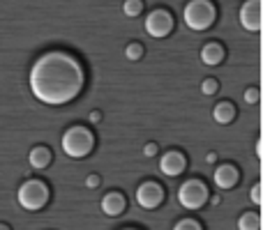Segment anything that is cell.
<instances>
[{
    "instance_id": "obj_6",
    "label": "cell",
    "mask_w": 263,
    "mask_h": 230,
    "mask_svg": "<svg viewBox=\"0 0 263 230\" xmlns=\"http://www.w3.org/2000/svg\"><path fill=\"white\" fill-rule=\"evenodd\" d=\"M173 30V16L166 9H153V12L145 16V32L155 39H162L168 32Z\"/></svg>"
},
{
    "instance_id": "obj_5",
    "label": "cell",
    "mask_w": 263,
    "mask_h": 230,
    "mask_svg": "<svg viewBox=\"0 0 263 230\" xmlns=\"http://www.w3.org/2000/svg\"><path fill=\"white\" fill-rule=\"evenodd\" d=\"M178 200L185 210H199L208 200V189L201 180H187L182 182L180 191H178Z\"/></svg>"
},
{
    "instance_id": "obj_4",
    "label": "cell",
    "mask_w": 263,
    "mask_h": 230,
    "mask_svg": "<svg viewBox=\"0 0 263 230\" xmlns=\"http://www.w3.org/2000/svg\"><path fill=\"white\" fill-rule=\"evenodd\" d=\"M51 198V191L46 186V182L42 180H26L16 191V200L23 210L28 212H40V210L46 207Z\"/></svg>"
},
{
    "instance_id": "obj_12",
    "label": "cell",
    "mask_w": 263,
    "mask_h": 230,
    "mask_svg": "<svg viewBox=\"0 0 263 230\" xmlns=\"http://www.w3.org/2000/svg\"><path fill=\"white\" fill-rule=\"evenodd\" d=\"M51 161H53V154H51V150L46 148V145H35V148L28 152V163H30L35 171H44V168H49Z\"/></svg>"
},
{
    "instance_id": "obj_26",
    "label": "cell",
    "mask_w": 263,
    "mask_h": 230,
    "mask_svg": "<svg viewBox=\"0 0 263 230\" xmlns=\"http://www.w3.org/2000/svg\"><path fill=\"white\" fill-rule=\"evenodd\" d=\"M0 230H12V228H9L7 223H0Z\"/></svg>"
},
{
    "instance_id": "obj_8",
    "label": "cell",
    "mask_w": 263,
    "mask_h": 230,
    "mask_svg": "<svg viewBox=\"0 0 263 230\" xmlns=\"http://www.w3.org/2000/svg\"><path fill=\"white\" fill-rule=\"evenodd\" d=\"M240 26L247 32L261 30V0H245L240 7Z\"/></svg>"
},
{
    "instance_id": "obj_13",
    "label": "cell",
    "mask_w": 263,
    "mask_h": 230,
    "mask_svg": "<svg viewBox=\"0 0 263 230\" xmlns=\"http://www.w3.org/2000/svg\"><path fill=\"white\" fill-rule=\"evenodd\" d=\"M222 60H224V46L219 44V41H208V44L201 49V62L203 65L215 67V65H219Z\"/></svg>"
},
{
    "instance_id": "obj_10",
    "label": "cell",
    "mask_w": 263,
    "mask_h": 230,
    "mask_svg": "<svg viewBox=\"0 0 263 230\" xmlns=\"http://www.w3.org/2000/svg\"><path fill=\"white\" fill-rule=\"evenodd\" d=\"M213 180H215V184H217L219 189H231V186L238 184L240 173H238V168L233 166V163H222V166L215 171Z\"/></svg>"
},
{
    "instance_id": "obj_20",
    "label": "cell",
    "mask_w": 263,
    "mask_h": 230,
    "mask_svg": "<svg viewBox=\"0 0 263 230\" xmlns=\"http://www.w3.org/2000/svg\"><path fill=\"white\" fill-rule=\"evenodd\" d=\"M245 101L247 104H256V101H259V90H256V88H247L245 90Z\"/></svg>"
},
{
    "instance_id": "obj_23",
    "label": "cell",
    "mask_w": 263,
    "mask_h": 230,
    "mask_svg": "<svg viewBox=\"0 0 263 230\" xmlns=\"http://www.w3.org/2000/svg\"><path fill=\"white\" fill-rule=\"evenodd\" d=\"M143 154H145V157H155V154H157V145H155V143H148V145L143 148Z\"/></svg>"
},
{
    "instance_id": "obj_22",
    "label": "cell",
    "mask_w": 263,
    "mask_h": 230,
    "mask_svg": "<svg viewBox=\"0 0 263 230\" xmlns=\"http://www.w3.org/2000/svg\"><path fill=\"white\" fill-rule=\"evenodd\" d=\"M252 203L261 205V184H256L254 189H252Z\"/></svg>"
},
{
    "instance_id": "obj_27",
    "label": "cell",
    "mask_w": 263,
    "mask_h": 230,
    "mask_svg": "<svg viewBox=\"0 0 263 230\" xmlns=\"http://www.w3.org/2000/svg\"><path fill=\"white\" fill-rule=\"evenodd\" d=\"M125 230H134V228H125Z\"/></svg>"
},
{
    "instance_id": "obj_16",
    "label": "cell",
    "mask_w": 263,
    "mask_h": 230,
    "mask_svg": "<svg viewBox=\"0 0 263 230\" xmlns=\"http://www.w3.org/2000/svg\"><path fill=\"white\" fill-rule=\"evenodd\" d=\"M123 12H125V16L136 18L141 12H143V0H125V3H123Z\"/></svg>"
},
{
    "instance_id": "obj_9",
    "label": "cell",
    "mask_w": 263,
    "mask_h": 230,
    "mask_svg": "<svg viewBox=\"0 0 263 230\" xmlns=\"http://www.w3.org/2000/svg\"><path fill=\"white\" fill-rule=\"evenodd\" d=\"M185 166H187V159H185V154L178 152V150H168L162 157V161H159V171L166 177H178L185 171Z\"/></svg>"
},
{
    "instance_id": "obj_11",
    "label": "cell",
    "mask_w": 263,
    "mask_h": 230,
    "mask_svg": "<svg viewBox=\"0 0 263 230\" xmlns=\"http://www.w3.org/2000/svg\"><path fill=\"white\" fill-rule=\"evenodd\" d=\"M125 205H127V200H125V196L120 194V191H109V194L102 198L100 207L106 217H120V214L125 212Z\"/></svg>"
},
{
    "instance_id": "obj_3",
    "label": "cell",
    "mask_w": 263,
    "mask_h": 230,
    "mask_svg": "<svg viewBox=\"0 0 263 230\" xmlns=\"http://www.w3.org/2000/svg\"><path fill=\"white\" fill-rule=\"evenodd\" d=\"M215 5L210 0H190L182 9V18H185V26L194 32L201 30H208L210 26L215 23Z\"/></svg>"
},
{
    "instance_id": "obj_7",
    "label": "cell",
    "mask_w": 263,
    "mask_h": 230,
    "mask_svg": "<svg viewBox=\"0 0 263 230\" xmlns=\"http://www.w3.org/2000/svg\"><path fill=\"white\" fill-rule=\"evenodd\" d=\"M162 200H164L162 184H157V182H153V180L139 184V189H136V203H139L143 210L159 207V205H162Z\"/></svg>"
},
{
    "instance_id": "obj_25",
    "label": "cell",
    "mask_w": 263,
    "mask_h": 230,
    "mask_svg": "<svg viewBox=\"0 0 263 230\" xmlns=\"http://www.w3.org/2000/svg\"><path fill=\"white\" fill-rule=\"evenodd\" d=\"M205 161H208V163H215V161H217V154H215V152H210L208 157H205Z\"/></svg>"
},
{
    "instance_id": "obj_2",
    "label": "cell",
    "mask_w": 263,
    "mask_h": 230,
    "mask_svg": "<svg viewBox=\"0 0 263 230\" xmlns=\"http://www.w3.org/2000/svg\"><path fill=\"white\" fill-rule=\"evenodd\" d=\"M60 145H63V152L67 154L69 159H83L92 152V148H95V136H92V131L88 129V127L72 124L63 134Z\"/></svg>"
},
{
    "instance_id": "obj_21",
    "label": "cell",
    "mask_w": 263,
    "mask_h": 230,
    "mask_svg": "<svg viewBox=\"0 0 263 230\" xmlns=\"http://www.w3.org/2000/svg\"><path fill=\"white\" fill-rule=\"evenodd\" d=\"M100 184H102L100 175H88V177H86V186H88V189H97Z\"/></svg>"
},
{
    "instance_id": "obj_19",
    "label": "cell",
    "mask_w": 263,
    "mask_h": 230,
    "mask_svg": "<svg viewBox=\"0 0 263 230\" xmlns=\"http://www.w3.org/2000/svg\"><path fill=\"white\" fill-rule=\"evenodd\" d=\"M217 90H219V83L215 81V78H205V81L201 83V92H203V95H215Z\"/></svg>"
},
{
    "instance_id": "obj_24",
    "label": "cell",
    "mask_w": 263,
    "mask_h": 230,
    "mask_svg": "<svg viewBox=\"0 0 263 230\" xmlns=\"http://www.w3.org/2000/svg\"><path fill=\"white\" fill-rule=\"evenodd\" d=\"M100 120H102V113H100V111H92V113H90V122H95V124H97Z\"/></svg>"
},
{
    "instance_id": "obj_1",
    "label": "cell",
    "mask_w": 263,
    "mask_h": 230,
    "mask_svg": "<svg viewBox=\"0 0 263 230\" xmlns=\"http://www.w3.org/2000/svg\"><path fill=\"white\" fill-rule=\"evenodd\" d=\"M86 72L77 55L67 51H46L32 62L28 86L37 101L46 106H65L83 90Z\"/></svg>"
},
{
    "instance_id": "obj_14",
    "label": "cell",
    "mask_w": 263,
    "mask_h": 230,
    "mask_svg": "<svg viewBox=\"0 0 263 230\" xmlns=\"http://www.w3.org/2000/svg\"><path fill=\"white\" fill-rule=\"evenodd\" d=\"M213 117L219 124H229V122H233V117H236V106H233L231 101H219L213 109Z\"/></svg>"
},
{
    "instance_id": "obj_17",
    "label": "cell",
    "mask_w": 263,
    "mask_h": 230,
    "mask_svg": "<svg viewBox=\"0 0 263 230\" xmlns=\"http://www.w3.org/2000/svg\"><path fill=\"white\" fill-rule=\"evenodd\" d=\"M141 55H143V46L139 44V41H132V44H127V49H125V58L127 60H141Z\"/></svg>"
},
{
    "instance_id": "obj_15",
    "label": "cell",
    "mask_w": 263,
    "mask_h": 230,
    "mask_svg": "<svg viewBox=\"0 0 263 230\" xmlns=\"http://www.w3.org/2000/svg\"><path fill=\"white\" fill-rule=\"evenodd\" d=\"M261 228V219L256 212H245L238 219V230H259Z\"/></svg>"
},
{
    "instance_id": "obj_18",
    "label": "cell",
    "mask_w": 263,
    "mask_h": 230,
    "mask_svg": "<svg viewBox=\"0 0 263 230\" xmlns=\"http://www.w3.org/2000/svg\"><path fill=\"white\" fill-rule=\"evenodd\" d=\"M173 230H203V228H201V223L196 219H182V221L176 223Z\"/></svg>"
}]
</instances>
